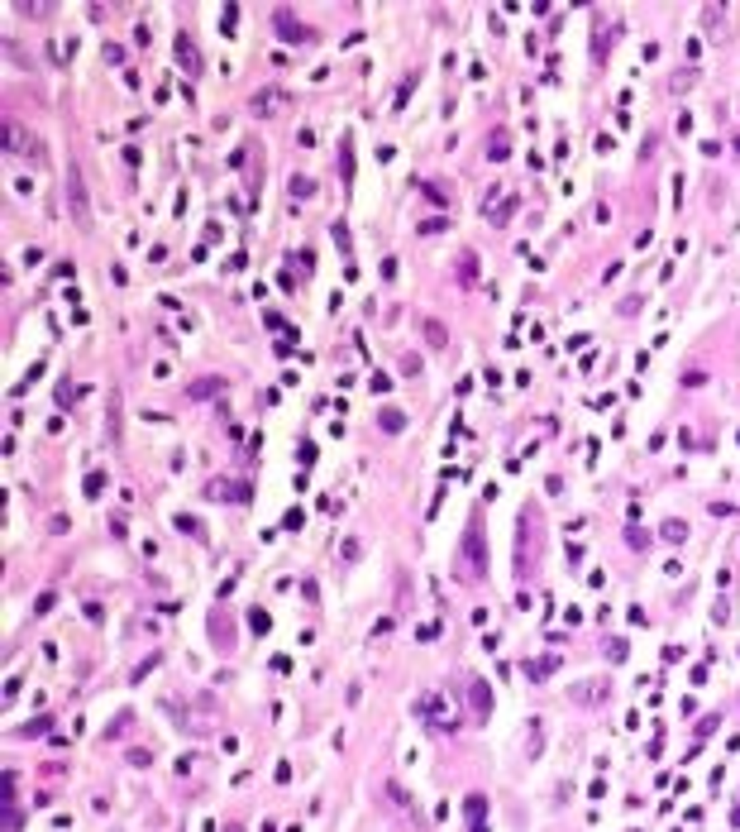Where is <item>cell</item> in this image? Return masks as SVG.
I'll return each mask as SVG.
<instances>
[{"mask_svg": "<svg viewBox=\"0 0 740 832\" xmlns=\"http://www.w3.org/2000/svg\"><path fill=\"white\" fill-rule=\"evenodd\" d=\"M458 564H463V579H483V574H488V545H483V522H478V517H473L468 531H463Z\"/></svg>", "mask_w": 740, "mask_h": 832, "instance_id": "6da1fadb", "label": "cell"}, {"mask_svg": "<svg viewBox=\"0 0 740 832\" xmlns=\"http://www.w3.org/2000/svg\"><path fill=\"white\" fill-rule=\"evenodd\" d=\"M272 19H277V34H282L287 44H306V39H311V29H306V24H301L297 15H287V10H277Z\"/></svg>", "mask_w": 740, "mask_h": 832, "instance_id": "7a4b0ae2", "label": "cell"}, {"mask_svg": "<svg viewBox=\"0 0 740 832\" xmlns=\"http://www.w3.org/2000/svg\"><path fill=\"white\" fill-rule=\"evenodd\" d=\"M5 139H10V148H15V153H38V158H43V148H34V139L15 125V120H5Z\"/></svg>", "mask_w": 740, "mask_h": 832, "instance_id": "3957f363", "label": "cell"}, {"mask_svg": "<svg viewBox=\"0 0 740 832\" xmlns=\"http://www.w3.org/2000/svg\"><path fill=\"white\" fill-rule=\"evenodd\" d=\"M568 694H573V704H602L612 694V684H573Z\"/></svg>", "mask_w": 740, "mask_h": 832, "instance_id": "277c9868", "label": "cell"}, {"mask_svg": "<svg viewBox=\"0 0 740 832\" xmlns=\"http://www.w3.org/2000/svg\"><path fill=\"white\" fill-rule=\"evenodd\" d=\"M72 210H77V225L91 220V210H86V187H81V177L72 173Z\"/></svg>", "mask_w": 740, "mask_h": 832, "instance_id": "5b68a950", "label": "cell"}, {"mask_svg": "<svg viewBox=\"0 0 740 832\" xmlns=\"http://www.w3.org/2000/svg\"><path fill=\"white\" fill-rule=\"evenodd\" d=\"M473 708H478L483 718L492 713V694H488V684H483V679H473Z\"/></svg>", "mask_w": 740, "mask_h": 832, "instance_id": "8992f818", "label": "cell"}, {"mask_svg": "<svg viewBox=\"0 0 740 832\" xmlns=\"http://www.w3.org/2000/svg\"><path fill=\"white\" fill-rule=\"evenodd\" d=\"M554 670H559V660H554V656H545V660H525V674H530V679H540V674H554Z\"/></svg>", "mask_w": 740, "mask_h": 832, "instance_id": "52a82bcc", "label": "cell"}, {"mask_svg": "<svg viewBox=\"0 0 740 832\" xmlns=\"http://www.w3.org/2000/svg\"><path fill=\"white\" fill-rule=\"evenodd\" d=\"M426 340L435 345V350H444V340H449V335H444V325H440V320H426Z\"/></svg>", "mask_w": 740, "mask_h": 832, "instance_id": "ba28073f", "label": "cell"}, {"mask_svg": "<svg viewBox=\"0 0 740 832\" xmlns=\"http://www.w3.org/2000/svg\"><path fill=\"white\" fill-rule=\"evenodd\" d=\"M483 808H488V799H483V794H473V799H468V818H473V828L483 823Z\"/></svg>", "mask_w": 740, "mask_h": 832, "instance_id": "9c48e42d", "label": "cell"}]
</instances>
